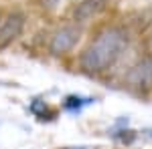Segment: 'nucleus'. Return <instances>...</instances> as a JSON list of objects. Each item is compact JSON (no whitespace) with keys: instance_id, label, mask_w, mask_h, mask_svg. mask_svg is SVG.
Here are the masks:
<instances>
[{"instance_id":"10","label":"nucleus","mask_w":152,"mask_h":149,"mask_svg":"<svg viewBox=\"0 0 152 149\" xmlns=\"http://www.w3.org/2000/svg\"><path fill=\"white\" fill-rule=\"evenodd\" d=\"M0 22H2V20H0Z\"/></svg>"},{"instance_id":"3","label":"nucleus","mask_w":152,"mask_h":149,"mask_svg":"<svg viewBox=\"0 0 152 149\" xmlns=\"http://www.w3.org/2000/svg\"><path fill=\"white\" fill-rule=\"evenodd\" d=\"M24 28V14L12 12L0 22V50H4L8 45H12Z\"/></svg>"},{"instance_id":"2","label":"nucleus","mask_w":152,"mask_h":149,"mask_svg":"<svg viewBox=\"0 0 152 149\" xmlns=\"http://www.w3.org/2000/svg\"><path fill=\"white\" fill-rule=\"evenodd\" d=\"M81 38V28L79 26H75V24H69V26H63V28H59L57 32L53 35L51 38V45H49V50H51V55H65V53H69L73 46L77 45V40Z\"/></svg>"},{"instance_id":"6","label":"nucleus","mask_w":152,"mask_h":149,"mask_svg":"<svg viewBox=\"0 0 152 149\" xmlns=\"http://www.w3.org/2000/svg\"><path fill=\"white\" fill-rule=\"evenodd\" d=\"M81 105H83V99H79V97H67V99H65V107L71 109V111H73V109H79Z\"/></svg>"},{"instance_id":"8","label":"nucleus","mask_w":152,"mask_h":149,"mask_svg":"<svg viewBox=\"0 0 152 149\" xmlns=\"http://www.w3.org/2000/svg\"><path fill=\"white\" fill-rule=\"evenodd\" d=\"M61 0H43V4L45 6H55V4H59Z\"/></svg>"},{"instance_id":"1","label":"nucleus","mask_w":152,"mask_h":149,"mask_svg":"<svg viewBox=\"0 0 152 149\" xmlns=\"http://www.w3.org/2000/svg\"><path fill=\"white\" fill-rule=\"evenodd\" d=\"M126 42H128V36L120 28L104 30L81 53V58H79L81 69L85 73H104V71H107L118 60L122 50L126 48Z\"/></svg>"},{"instance_id":"9","label":"nucleus","mask_w":152,"mask_h":149,"mask_svg":"<svg viewBox=\"0 0 152 149\" xmlns=\"http://www.w3.org/2000/svg\"><path fill=\"white\" fill-rule=\"evenodd\" d=\"M0 87H8V85H6V83H2V81H0Z\"/></svg>"},{"instance_id":"4","label":"nucleus","mask_w":152,"mask_h":149,"mask_svg":"<svg viewBox=\"0 0 152 149\" xmlns=\"http://www.w3.org/2000/svg\"><path fill=\"white\" fill-rule=\"evenodd\" d=\"M128 83L136 89H152V57L132 67L128 73Z\"/></svg>"},{"instance_id":"7","label":"nucleus","mask_w":152,"mask_h":149,"mask_svg":"<svg viewBox=\"0 0 152 149\" xmlns=\"http://www.w3.org/2000/svg\"><path fill=\"white\" fill-rule=\"evenodd\" d=\"M118 139H120V141H124V143H132V141L136 139V133H134V131H120Z\"/></svg>"},{"instance_id":"5","label":"nucleus","mask_w":152,"mask_h":149,"mask_svg":"<svg viewBox=\"0 0 152 149\" xmlns=\"http://www.w3.org/2000/svg\"><path fill=\"white\" fill-rule=\"evenodd\" d=\"M105 0H81V4H77V8L73 12V18L77 22H85L89 18H94L97 12L104 8Z\"/></svg>"}]
</instances>
